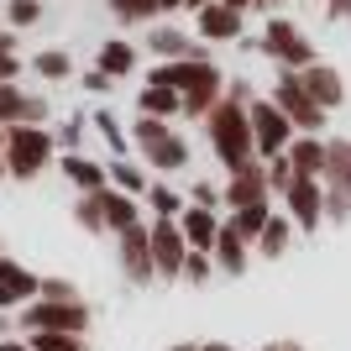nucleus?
<instances>
[{
	"label": "nucleus",
	"mask_w": 351,
	"mask_h": 351,
	"mask_svg": "<svg viewBox=\"0 0 351 351\" xmlns=\"http://www.w3.org/2000/svg\"><path fill=\"white\" fill-rule=\"evenodd\" d=\"M325 136H293L289 147V162H293V178H325Z\"/></svg>",
	"instance_id": "19"
},
{
	"label": "nucleus",
	"mask_w": 351,
	"mask_h": 351,
	"mask_svg": "<svg viewBox=\"0 0 351 351\" xmlns=\"http://www.w3.org/2000/svg\"><path fill=\"white\" fill-rule=\"evenodd\" d=\"M32 351H89L84 336H63V330H32Z\"/></svg>",
	"instance_id": "31"
},
{
	"label": "nucleus",
	"mask_w": 351,
	"mask_h": 351,
	"mask_svg": "<svg viewBox=\"0 0 351 351\" xmlns=\"http://www.w3.org/2000/svg\"><path fill=\"white\" fill-rule=\"evenodd\" d=\"M53 158V132L47 126H5V173L37 178Z\"/></svg>",
	"instance_id": "6"
},
{
	"label": "nucleus",
	"mask_w": 351,
	"mask_h": 351,
	"mask_svg": "<svg viewBox=\"0 0 351 351\" xmlns=\"http://www.w3.org/2000/svg\"><path fill=\"white\" fill-rule=\"evenodd\" d=\"M147 205H152V220H178L189 210L178 199V189H168V184H152V189H147Z\"/></svg>",
	"instance_id": "30"
},
{
	"label": "nucleus",
	"mask_w": 351,
	"mask_h": 351,
	"mask_svg": "<svg viewBox=\"0 0 351 351\" xmlns=\"http://www.w3.org/2000/svg\"><path fill=\"white\" fill-rule=\"evenodd\" d=\"M226 100H236V105H252V100H257L252 79H226Z\"/></svg>",
	"instance_id": "39"
},
{
	"label": "nucleus",
	"mask_w": 351,
	"mask_h": 351,
	"mask_svg": "<svg viewBox=\"0 0 351 351\" xmlns=\"http://www.w3.org/2000/svg\"><path fill=\"white\" fill-rule=\"evenodd\" d=\"M73 215H79V226H84V231H105V205H100V194H84Z\"/></svg>",
	"instance_id": "33"
},
{
	"label": "nucleus",
	"mask_w": 351,
	"mask_h": 351,
	"mask_svg": "<svg viewBox=\"0 0 351 351\" xmlns=\"http://www.w3.org/2000/svg\"><path fill=\"white\" fill-rule=\"evenodd\" d=\"M205 5H215V0H184V11H194V16L205 11Z\"/></svg>",
	"instance_id": "48"
},
{
	"label": "nucleus",
	"mask_w": 351,
	"mask_h": 351,
	"mask_svg": "<svg viewBox=\"0 0 351 351\" xmlns=\"http://www.w3.org/2000/svg\"><path fill=\"white\" fill-rule=\"evenodd\" d=\"M257 53H267V58L278 63V69H293L304 73L315 58V43H309V32L299 27V21H289V16H267L263 21V37H257Z\"/></svg>",
	"instance_id": "3"
},
{
	"label": "nucleus",
	"mask_w": 351,
	"mask_h": 351,
	"mask_svg": "<svg viewBox=\"0 0 351 351\" xmlns=\"http://www.w3.org/2000/svg\"><path fill=\"white\" fill-rule=\"evenodd\" d=\"M220 5H231V11H241V16L252 11V0H220Z\"/></svg>",
	"instance_id": "49"
},
{
	"label": "nucleus",
	"mask_w": 351,
	"mask_h": 351,
	"mask_svg": "<svg viewBox=\"0 0 351 351\" xmlns=\"http://www.w3.org/2000/svg\"><path fill=\"white\" fill-rule=\"evenodd\" d=\"M220 210H199L189 205L184 215H178V231H184V241H189V252H215V236H220Z\"/></svg>",
	"instance_id": "17"
},
{
	"label": "nucleus",
	"mask_w": 351,
	"mask_h": 351,
	"mask_svg": "<svg viewBox=\"0 0 351 351\" xmlns=\"http://www.w3.org/2000/svg\"><path fill=\"white\" fill-rule=\"evenodd\" d=\"M283 215L293 220V231H320L325 226V178H293L283 194Z\"/></svg>",
	"instance_id": "9"
},
{
	"label": "nucleus",
	"mask_w": 351,
	"mask_h": 351,
	"mask_svg": "<svg viewBox=\"0 0 351 351\" xmlns=\"http://www.w3.org/2000/svg\"><path fill=\"white\" fill-rule=\"evenodd\" d=\"M32 293H43V283L32 278L21 263H5V257H0V304H27Z\"/></svg>",
	"instance_id": "20"
},
{
	"label": "nucleus",
	"mask_w": 351,
	"mask_h": 351,
	"mask_svg": "<svg viewBox=\"0 0 351 351\" xmlns=\"http://www.w3.org/2000/svg\"><path fill=\"white\" fill-rule=\"evenodd\" d=\"M289 184H293V162H289V152H283V158L267 162V189L283 199V194H289Z\"/></svg>",
	"instance_id": "34"
},
{
	"label": "nucleus",
	"mask_w": 351,
	"mask_h": 351,
	"mask_svg": "<svg viewBox=\"0 0 351 351\" xmlns=\"http://www.w3.org/2000/svg\"><path fill=\"white\" fill-rule=\"evenodd\" d=\"M89 309L79 299H47V304L27 309V330H63V336H84Z\"/></svg>",
	"instance_id": "11"
},
{
	"label": "nucleus",
	"mask_w": 351,
	"mask_h": 351,
	"mask_svg": "<svg viewBox=\"0 0 351 351\" xmlns=\"http://www.w3.org/2000/svg\"><path fill=\"white\" fill-rule=\"evenodd\" d=\"M147 47L158 53V63H178V58H210V43H194L184 27L173 21H158V27L147 32Z\"/></svg>",
	"instance_id": "12"
},
{
	"label": "nucleus",
	"mask_w": 351,
	"mask_h": 351,
	"mask_svg": "<svg viewBox=\"0 0 351 351\" xmlns=\"http://www.w3.org/2000/svg\"><path fill=\"white\" fill-rule=\"evenodd\" d=\"M299 79H304L309 100L320 105V110H341V105H346V79H341V69H330V63H309Z\"/></svg>",
	"instance_id": "15"
},
{
	"label": "nucleus",
	"mask_w": 351,
	"mask_h": 351,
	"mask_svg": "<svg viewBox=\"0 0 351 351\" xmlns=\"http://www.w3.org/2000/svg\"><path fill=\"white\" fill-rule=\"evenodd\" d=\"M194 32H199V43H241V32H247V16L215 0V5H205V11L194 16Z\"/></svg>",
	"instance_id": "13"
},
{
	"label": "nucleus",
	"mask_w": 351,
	"mask_h": 351,
	"mask_svg": "<svg viewBox=\"0 0 351 351\" xmlns=\"http://www.w3.org/2000/svg\"><path fill=\"white\" fill-rule=\"evenodd\" d=\"M110 16L121 27H142V21H158V0H110Z\"/></svg>",
	"instance_id": "29"
},
{
	"label": "nucleus",
	"mask_w": 351,
	"mask_h": 351,
	"mask_svg": "<svg viewBox=\"0 0 351 351\" xmlns=\"http://www.w3.org/2000/svg\"><path fill=\"white\" fill-rule=\"evenodd\" d=\"M210 273H215V257H210V252H189L184 278H189V283H210Z\"/></svg>",
	"instance_id": "36"
},
{
	"label": "nucleus",
	"mask_w": 351,
	"mask_h": 351,
	"mask_svg": "<svg viewBox=\"0 0 351 351\" xmlns=\"http://www.w3.org/2000/svg\"><path fill=\"white\" fill-rule=\"evenodd\" d=\"M147 231H152V267H158V278L178 283L184 263H189V241L178 231V220H147Z\"/></svg>",
	"instance_id": "8"
},
{
	"label": "nucleus",
	"mask_w": 351,
	"mask_h": 351,
	"mask_svg": "<svg viewBox=\"0 0 351 351\" xmlns=\"http://www.w3.org/2000/svg\"><path fill=\"white\" fill-rule=\"evenodd\" d=\"M325 184L351 194V142L346 136H330V147H325Z\"/></svg>",
	"instance_id": "25"
},
{
	"label": "nucleus",
	"mask_w": 351,
	"mask_h": 351,
	"mask_svg": "<svg viewBox=\"0 0 351 351\" xmlns=\"http://www.w3.org/2000/svg\"><path fill=\"white\" fill-rule=\"evenodd\" d=\"M205 136H210V152L220 158L226 173H241V168L257 162V136H252V110L247 105L220 100L205 116Z\"/></svg>",
	"instance_id": "2"
},
{
	"label": "nucleus",
	"mask_w": 351,
	"mask_h": 351,
	"mask_svg": "<svg viewBox=\"0 0 351 351\" xmlns=\"http://www.w3.org/2000/svg\"><path fill=\"white\" fill-rule=\"evenodd\" d=\"M37 73H43V79H69L73 63H69V53H53V47H47V53H37Z\"/></svg>",
	"instance_id": "35"
},
{
	"label": "nucleus",
	"mask_w": 351,
	"mask_h": 351,
	"mask_svg": "<svg viewBox=\"0 0 351 351\" xmlns=\"http://www.w3.org/2000/svg\"><path fill=\"white\" fill-rule=\"evenodd\" d=\"M136 110L152 116V121H173V116H184V100H178L173 89H162V84H147L142 95H136Z\"/></svg>",
	"instance_id": "23"
},
{
	"label": "nucleus",
	"mask_w": 351,
	"mask_h": 351,
	"mask_svg": "<svg viewBox=\"0 0 351 351\" xmlns=\"http://www.w3.org/2000/svg\"><path fill=\"white\" fill-rule=\"evenodd\" d=\"M184 11V0H158V16H178Z\"/></svg>",
	"instance_id": "45"
},
{
	"label": "nucleus",
	"mask_w": 351,
	"mask_h": 351,
	"mask_svg": "<svg viewBox=\"0 0 351 351\" xmlns=\"http://www.w3.org/2000/svg\"><path fill=\"white\" fill-rule=\"evenodd\" d=\"M5 11H11V27H32V21L43 16V0H11Z\"/></svg>",
	"instance_id": "38"
},
{
	"label": "nucleus",
	"mask_w": 351,
	"mask_h": 351,
	"mask_svg": "<svg viewBox=\"0 0 351 351\" xmlns=\"http://www.w3.org/2000/svg\"><path fill=\"white\" fill-rule=\"evenodd\" d=\"M100 73H110V79H126V73H136V47L132 43H105L100 47Z\"/></svg>",
	"instance_id": "26"
},
{
	"label": "nucleus",
	"mask_w": 351,
	"mask_h": 351,
	"mask_svg": "<svg viewBox=\"0 0 351 351\" xmlns=\"http://www.w3.org/2000/svg\"><path fill=\"white\" fill-rule=\"evenodd\" d=\"M220 194H226V210H252V205H273V189H267V162L257 158L252 168H241V173H231L226 184H220Z\"/></svg>",
	"instance_id": "10"
},
{
	"label": "nucleus",
	"mask_w": 351,
	"mask_h": 351,
	"mask_svg": "<svg viewBox=\"0 0 351 351\" xmlns=\"http://www.w3.org/2000/svg\"><path fill=\"white\" fill-rule=\"evenodd\" d=\"M147 84H162L184 100V116L205 121L220 100H226V73H220L215 58H178V63H158L147 73Z\"/></svg>",
	"instance_id": "1"
},
{
	"label": "nucleus",
	"mask_w": 351,
	"mask_h": 351,
	"mask_svg": "<svg viewBox=\"0 0 351 351\" xmlns=\"http://www.w3.org/2000/svg\"><path fill=\"white\" fill-rule=\"evenodd\" d=\"M84 89H95V95H105V89H110V73L89 69V73H84Z\"/></svg>",
	"instance_id": "42"
},
{
	"label": "nucleus",
	"mask_w": 351,
	"mask_h": 351,
	"mask_svg": "<svg viewBox=\"0 0 351 351\" xmlns=\"http://www.w3.org/2000/svg\"><path fill=\"white\" fill-rule=\"evenodd\" d=\"M95 126H100V132L110 136V142H116V147H126V136H121V126H116V121H110V116H105V110H100V116H95Z\"/></svg>",
	"instance_id": "41"
},
{
	"label": "nucleus",
	"mask_w": 351,
	"mask_h": 351,
	"mask_svg": "<svg viewBox=\"0 0 351 351\" xmlns=\"http://www.w3.org/2000/svg\"><path fill=\"white\" fill-rule=\"evenodd\" d=\"M16 69H21V63H16V53H11V37H0V84H11Z\"/></svg>",
	"instance_id": "40"
},
{
	"label": "nucleus",
	"mask_w": 351,
	"mask_h": 351,
	"mask_svg": "<svg viewBox=\"0 0 351 351\" xmlns=\"http://www.w3.org/2000/svg\"><path fill=\"white\" fill-rule=\"evenodd\" d=\"M189 205H199V210H220V205H226V194H220V184H194V189H189Z\"/></svg>",
	"instance_id": "37"
},
{
	"label": "nucleus",
	"mask_w": 351,
	"mask_h": 351,
	"mask_svg": "<svg viewBox=\"0 0 351 351\" xmlns=\"http://www.w3.org/2000/svg\"><path fill=\"white\" fill-rule=\"evenodd\" d=\"M47 105L37 95H21L16 84H0V126H43Z\"/></svg>",
	"instance_id": "16"
},
{
	"label": "nucleus",
	"mask_w": 351,
	"mask_h": 351,
	"mask_svg": "<svg viewBox=\"0 0 351 351\" xmlns=\"http://www.w3.org/2000/svg\"><path fill=\"white\" fill-rule=\"evenodd\" d=\"M199 351H236V346H226V341H199Z\"/></svg>",
	"instance_id": "47"
},
{
	"label": "nucleus",
	"mask_w": 351,
	"mask_h": 351,
	"mask_svg": "<svg viewBox=\"0 0 351 351\" xmlns=\"http://www.w3.org/2000/svg\"><path fill=\"white\" fill-rule=\"evenodd\" d=\"M273 5H283V0H252V11H273Z\"/></svg>",
	"instance_id": "50"
},
{
	"label": "nucleus",
	"mask_w": 351,
	"mask_h": 351,
	"mask_svg": "<svg viewBox=\"0 0 351 351\" xmlns=\"http://www.w3.org/2000/svg\"><path fill=\"white\" fill-rule=\"evenodd\" d=\"M215 267L226 273V278H241L247 273V263H252V241H241V236L231 231V226H220V236H215Z\"/></svg>",
	"instance_id": "18"
},
{
	"label": "nucleus",
	"mask_w": 351,
	"mask_h": 351,
	"mask_svg": "<svg viewBox=\"0 0 351 351\" xmlns=\"http://www.w3.org/2000/svg\"><path fill=\"white\" fill-rule=\"evenodd\" d=\"M100 205H105V226L110 231H132V226H142V215H136V199L132 194H121V189H105L100 194Z\"/></svg>",
	"instance_id": "24"
},
{
	"label": "nucleus",
	"mask_w": 351,
	"mask_h": 351,
	"mask_svg": "<svg viewBox=\"0 0 351 351\" xmlns=\"http://www.w3.org/2000/svg\"><path fill=\"white\" fill-rule=\"evenodd\" d=\"M110 189H121V194H132V199H142L152 184H147V173L136 168V162H126V158H116L110 162Z\"/></svg>",
	"instance_id": "27"
},
{
	"label": "nucleus",
	"mask_w": 351,
	"mask_h": 351,
	"mask_svg": "<svg viewBox=\"0 0 351 351\" xmlns=\"http://www.w3.org/2000/svg\"><path fill=\"white\" fill-rule=\"evenodd\" d=\"M63 173H69L84 194H105V189H110V168H100V162L79 158V152H69V158H63Z\"/></svg>",
	"instance_id": "22"
},
{
	"label": "nucleus",
	"mask_w": 351,
	"mask_h": 351,
	"mask_svg": "<svg viewBox=\"0 0 351 351\" xmlns=\"http://www.w3.org/2000/svg\"><path fill=\"white\" fill-rule=\"evenodd\" d=\"M247 110H252V136H257V158H263V162L283 158V152L293 147V136H299V132H293V121L283 116V110L267 100V95H257Z\"/></svg>",
	"instance_id": "7"
},
{
	"label": "nucleus",
	"mask_w": 351,
	"mask_h": 351,
	"mask_svg": "<svg viewBox=\"0 0 351 351\" xmlns=\"http://www.w3.org/2000/svg\"><path fill=\"white\" fill-rule=\"evenodd\" d=\"M267 215H273V205H252V210H236V215L226 220V226H231V231L241 236V241H252V247H257V236H263Z\"/></svg>",
	"instance_id": "28"
},
{
	"label": "nucleus",
	"mask_w": 351,
	"mask_h": 351,
	"mask_svg": "<svg viewBox=\"0 0 351 351\" xmlns=\"http://www.w3.org/2000/svg\"><path fill=\"white\" fill-rule=\"evenodd\" d=\"M325 220H330V226H346L351 220V194L346 189H330V184H325Z\"/></svg>",
	"instance_id": "32"
},
{
	"label": "nucleus",
	"mask_w": 351,
	"mask_h": 351,
	"mask_svg": "<svg viewBox=\"0 0 351 351\" xmlns=\"http://www.w3.org/2000/svg\"><path fill=\"white\" fill-rule=\"evenodd\" d=\"M267 100H273L283 116L293 121V132H299V136H320L325 121H330V110H320V105L309 100L304 79H299L293 69H278V79H273V95H267Z\"/></svg>",
	"instance_id": "5"
},
{
	"label": "nucleus",
	"mask_w": 351,
	"mask_h": 351,
	"mask_svg": "<svg viewBox=\"0 0 351 351\" xmlns=\"http://www.w3.org/2000/svg\"><path fill=\"white\" fill-rule=\"evenodd\" d=\"M289 241H293V220L273 210V215H267V226H263V236H257V247H252V252H257L263 263H278L283 252H289Z\"/></svg>",
	"instance_id": "21"
},
{
	"label": "nucleus",
	"mask_w": 351,
	"mask_h": 351,
	"mask_svg": "<svg viewBox=\"0 0 351 351\" xmlns=\"http://www.w3.org/2000/svg\"><path fill=\"white\" fill-rule=\"evenodd\" d=\"M121 267H126V278H136V283L158 278V267H152V231H147V226L121 231Z\"/></svg>",
	"instance_id": "14"
},
{
	"label": "nucleus",
	"mask_w": 351,
	"mask_h": 351,
	"mask_svg": "<svg viewBox=\"0 0 351 351\" xmlns=\"http://www.w3.org/2000/svg\"><path fill=\"white\" fill-rule=\"evenodd\" d=\"M325 16H330V21H346V16H351V0H325Z\"/></svg>",
	"instance_id": "43"
},
{
	"label": "nucleus",
	"mask_w": 351,
	"mask_h": 351,
	"mask_svg": "<svg viewBox=\"0 0 351 351\" xmlns=\"http://www.w3.org/2000/svg\"><path fill=\"white\" fill-rule=\"evenodd\" d=\"M0 173H5V126H0Z\"/></svg>",
	"instance_id": "51"
},
{
	"label": "nucleus",
	"mask_w": 351,
	"mask_h": 351,
	"mask_svg": "<svg viewBox=\"0 0 351 351\" xmlns=\"http://www.w3.org/2000/svg\"><path fill=\"white\" fill-rule=\"evenodd\" d=\"M132 136H136V147H142L147 168H158V173H178V168H189V142L173 132V121L136 116Z\"/></svg>",
	"instance_id": "4"
},
{
	"label": "nucleus",
	"mask_w": 351,
	"mask_h": 351,
	"mask_svg": "<svg viewBox=\"0 0 351 351\" xmlns=\"http://www.w3.org/2000/svg\"><path fill=\"white\" fill-rule=\"evenodd\" d=\"M168 351H199V346H168Z\"/></svg>",
	"instance_id": "52"
},
{
	"label": "nucleus",
	"mask_w": 351,
	"mask_h": 351,
	"mask_svg": "<svg viewBox=\"0 0 351 351\" xmlns=\"http://www.w3.org/2000/svg\"><path fill=\"white\" fill-rule=\"evenodd\" d=\"M263 351H304L299 341H273V346H263Z\"/></svg>",
	"instance_id": "46"
},
{
	"label": "nucleus",
	"mask_w": 351,
	"mask_h": 351,
	"mask_svg": "<svg viewBox=\"0 0 351 351\" xmlns=\"http://www.w3.org/2000/svg\"><path fill=\"white\" fill-rule=\"evenodd\" d=\"M79 126H84V121H69V126H63V147H79Z\"/></svg>",
	"instance_id": "44"
}]
</instances>
